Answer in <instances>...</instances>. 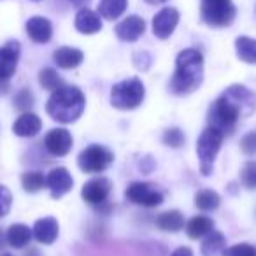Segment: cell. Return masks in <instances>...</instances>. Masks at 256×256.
<instances>
[{
	"instance_id": "ac0fdd59",
	"label": "cell",
	"mask_w": 256,
	"mask_h": 256,
	"mask_svg": "<svg viewBox=\"0 0 256 256\" xmlns=\"http://www.w3.org/2000/svg\"><path fill=\"white\" fill-rule=\"evenodd\" d=\"M42 128V121L37 114L23 112L12 124V132L18 137H36Z\"/></svg>"
},
{
	"instance_id": "44dd1931",
	"label": "cell",
	"mask_w": 256,
	"mask_h": 256,
	"mask_svg": "<svg viewBox=\"0 0 256 256\" xmlns=\"http://www.w3.org/2000/svg\"><path fill=\"white\" fill-rule=\"evenodd\" d=\"M214 228V221L207 216H195L186 223V234L190 238H202Z\"/></svg>"
},
{
	"instance_id": "1f68e13d",
	"label": "cell",
	"mask_w": 256,
	"mask_h": 256,
	"mask_svg": "<svg viewBox=\"0 0 256 256\" xmlns=\"http://www.w3.org/2000/svg\"><path fill=\"white\" fill-rule=\"evenodd\" d=\"M184 134L179 130V128H168L164 134V142L168 148H181L184 144Z\"/></svg>"
},
{
	"instance_id": "3957f363",
	"label": "cell",
	"mask_w": 256,
	"mask_h": 256,
	"mask_svg": "<svg viewBox=\"0 0 256 256\" xmlns=\"http://www.w3.org/2000/svg\"><path fill=\"white\" fill-rule=\"evenodd\" d=\"M240 118L242 114L237 109V106L232 100H228L224 95L218 96L212 102V106L209 107V112H207L209 126L220 130L223 136H232L235 132Z\"/></svg>"
},
{
	"instance_id": "4dcf8cb0",
	"label": "cell",
	"mask_w": 256,
	"mask_h": 256,
	"mask_svg": "<svg viewBox=\"0 0 256 256\" xmlns=\"http://www.w3.org/2000/svg\"><path fill=\"white\" fill-rule=\"evenodd\" d=\"M240 181L248 190L256 188V162H248L244 164L240 170Z\"/></svg>"
},
{
	"instance_id": "5bb4252c",
	"label": "cell",
	"mask_w": 256,
	"mask_h": 256,
	"mask_svg": "<svg viewBox=\"0 0 256 256\" xmlns=\"http://www.w3.org/2000/svg\"><path fill=\"white\" fill-rule=\"evenodd\" d=\"M20 60V44L16 40H11L6 46L0 48V79H8L12 78V74L16 72Z\"/></svg>"
},
{
	"instance_id": "f546056e",
	"label": "cell",
	"mask_w": 256,
	"mask_h": 256,
	"mask_svg": "<svg viewBox=\"0 0 256 256\" xmlns=\"http://www.w3.org/2000/svg\"><path fill=\"white\" fill-rule=\"evenodd\" d=\"M12 102H14V107L18 110H22V112H28V110L32 109V106H34V95H32V92H30V90H26V88H22L14 95Z\"/></svg>"
},
{
	"instance_id": "ba28073f",
	"label": "cell",
	"mask_w": 256,
	"mask_h": 256,
	"mask_svg": "<svg viewBox=\"0 0 256 256\" xmlns=\"http://www.w3.org/2000/svg\"><path fill=\"white\" fill-rule=\"evenodd\" d=\"M124 196L136 206H142V207H156L164 202V195L162 192L151 182H142L137 181L132 182L128 186Z\"/></svg>"
},
{
	"instance_id": "f1b7e54d",
	"label": "cell",
	"mask_w": 256,
	"mask_h": 256,
	"mask_svg": "<svg viewBox=\"0 0 256 256\" xmlns=\"http://www.w3.org/2000/svg\"><path fill=\"white\" fill-rule=\"evenodd\" d=\"M39 82L44 90H50V92H54V90H58L60 86H64V79L58 76V72L54 70V68H50V67L42 68V70L39 72Z\"/></svg>"
},
{
	"instance_id": "ffe728a7",
	"label": "cell",
	"mask_w": 256,
	"mask_h": 256,
	"mask_svg": "<svg viewBox=\"0 0 256 256\" xmlns=\"http://www.w3.org/2000/svg\"><path fill=\"white\" fill-rule=\"evenodd\" d=\"M76 28L81 34L86 36H92L96 34L102 28V22H100V16L96 12H93L92 9H81V11L76 14V22H74Z\"/></svg>"
},
{
	"instance_id": "30bf717a",
	"label": "cell",
	"mask_w": 256,
	"mask_h": 256,
	"mask_svg": "<svg viewBox=\"0 0 256 256\" xmlns=\"http://www.w3.org/2000/svg\"><path fill=\"white\" fill-rule=\"evenodd\" d=\"M110 181L107 178H95L90 179L81 190V196L84 198V202H88L90 206H102L110 193Z\"/></svg>"
},
{
	"instance_id": "d4e9b609",
	"label": "cell",
	"mask_w": 256,
	"mask_h": 256,
	"mask_svg": "<svg viewBox=\"0 0 256 256\" xmlns=\"http://www.w3.org/2000/svg\"><path fill=\"white\" fill-rule=\"evenodd\" d=\"M237 56L244 64H256V40L251 37H237L235 40Z\"/></svg>"
},
{
	"instance_id": "5b68a950",
	"label": "cell",
	"mask_w": 256,
	"mask_h": 256,
	"mask_svg": "<svg viewBox=\"0 0 256 256\" xmlns=\"http://www.w3.org/2000/svg\"><path fill=\"white\" fill-rule=\"evenodd\" d=\"M224 136L212 126H207L202 134H200L198 140H196V154L200 160V170L204 176H209L212 172V165L216 160L218 153L221 150Z\"/></svg>"
},
{
	"instance_id": "cb8c5ba5",
	"label": "cell",
	"mask_w": 256,
	"mask_h": 256,
	"mask_svg": "<svg viewBox=\"0 0 256 256\" xmlns=\"http://www.w3.org/2000/svg\"><path fill=\"white\" fill-rule=\"evenodd\" d=\"M226 249V238L221 232H210L202 244V256H223Z\"/></svg>"
},
{
	"instance_id": "e0dca14e",
	"label": "cell",
	"mask_w": 256,
	"mask_h": 256,
	"mask_svg": "<svg viewBox=\"0 0 256 256\" xmlns=\"http://www.w3.org/2000/svg\"><path fill=\"white\" fill-rule=\"evenodd\" d=\"M58 221L54 218L48 216V218H40V220L36 221L32 228V234L40 244H53L58 237Z\"/></svg>"
},
{
	"instance_id": "603a6c76",
	"label": "cell",
	"mask_w": 256,
	"mask_h": 256,
	"mask_svg": "<svg viewBox=\"0 0 256 256\" xmlns=\"http://www.w3.org/2000/svg\"><path fill=\"white\" fill-rule=\"evenodd\" d=\"M32 237H34L32 230H30V228L26 226V224H23V223L11 224V226H9V230H8L9 246H12V248H16V249L25 248Z\"/></svg>"
},
{
	"instance_id": "d6a6232c",
	"label": "cell",
	"mask_w": 256,
	"mask_h": 256,
	"mask_svg": "<svg viewBox=\"0 0 256 256\" xmlns=\"http://www.w3.org/2000/svg\"><path fill=\"white\" fill-rule=\"evenodd\" d=\"M223 256H256V248L242 242V244H235L226 248L223 251Z\"/></svg>"
},
{
	"instance_id": "4316f807",
	"label": "cell",
	"mask_w": 256,
	"mask_h": 256,
	"mask_svg": "<svg viewBox=\"0 0 256 256\" xmlns=\"http://www.w3.org/2000/svg\"><path fill=\"white\" fill-rule=\"evenodd\" d=\"M22 186L26 193H39L40 190L46 186V178H44L42 172H25L22 176Z\"/></svg>"
},
{
	"instance_id": "7402d4cb",
	"label": "cell",
	"mask_w": 256,
	"mask_h": 256,
	"mask_svg": "<svg viewBox=\"0 0 256 256\" xmlns=\"http://www.w3.org/2000/svg\"><path fill=\"white\" fill-rule=\"evenodd\" d=\"M154 223L162 232H179L184 226V216L179 210H165L158 214Z\"/></svg>"
},
{
	"instance_id": "ab89813d",
	"label": "cell",
	"mask_w": 256,
	"mask_h": 256,
	"mask_svg": "<svg viewBox=\"0 0 256 256\" xmlns=\"http://www.w3.org/2000/svg\"><path fill=\"white\" fill-rule=\"evenodd\" d=\"M0 256H12V254H9V252H2Z\"/></svg>"
},
{
	"instance_id": "8fae6325",
	"label": "cell",
	"mask_w": 256,
	"mask_h": 256,
	"mask_svg": "<svg viewBox=\"0 0 256 256\" xmlns=\"http://www.w3.org/2000/svg\"><path fill=\"white\" fill-rule=\"evenodd\" d=\"M48 153L53 156H65L72 150V136L67 128H53L44 139Z\"/></svg>"
},
{
	"instance_id": "52a82bcc",
	"label": "cell",
	"mask_w": 256,
	"mask_h": 256,
	"mask_svg": "<svg viewBox=\"0 0 256 256\" xmlns=\"http://www.w3.org/2000/svg\"><path fill=\"white\" fill-rule=\"evenodd\" d=\"M112 160V153L107 148L100 146V144H92V146L81 151V154L78 158V165L86 174H98V172H104L106 168H109Z\"/></svg>"
},
{
	"instance_id": "9c48e42d",
	"label": "cell",
	"mask_w": 256,
	"mask_h": 256,
	"mask_svg": "<svg viewBox=\"0 0 256 256\" xmlns=\"http://www.w3.org/2000/svg\"><path fill=\"white\" fill-rule=\"evenodd\" d=\"M221 95H224L228 100H232V102L237 106V109L240 110L242 118L251 116V114L256 110V95L251 92V90L246 88V86L232 84V86H228Z\"/></svg>"
},
{
	"instance_id": "d6986e66",
	"label": "cell",
	"mask_w": 256,
	"mask_h": 256,
	"mask_svg": "<svg viewBox=\"0 0 256 256\" xmlns=\"http://www.w3.org/2000/svg\"><path fill=\"white\" fill-rule=\"evenodd\" d=\"M53 60L60 68H67L68 70V68L79 67V65L82 64V60H84V54H82V51L78 50V48L64 46V48H58L53 53Z\"/></svg>"
},
{
	"instance_id": "4fadbf2b",
	"label": "cell",
	"mask_w": 256,
	"mask_h": 256,
	"mask_svg": "<svg viewBox=\"0 0 256 256\" xmlns=\"http://www.w3.org/2000/svg\"><path fill=\"white\" fill-rule=\"evenodd\" d=\"M179 23V12L174 8H165L153 18V34L158 39H168Z\"/></svg>"
},
{
	"instance_id": "9a60e30c",
	"label": "cell",
	"mask_w": 256,
	"mask_h": 256,
	"mask_svg": "<svg viewBox=\"0 0 256 256\" xmlns=\"http://www.w3.org/2000/svg\"><path fill=\"white\" fill-rule=\"evenodd\" d=\"M146 30V23L139 16H128L116 26V36L124 42H136Z\"/></svg>"
},
{
	"instance_id": "2e32d148",
	"label": "cell",
	"mask_w": 256,
	"mask_h": 256,
	"mask_svg": "<svg viewBox=\"0 0 256 256\" xmlns=\"http://www.w3.org/2000/svg\"><path fill=\"white\" fill-rule=\"evenodd\" d=\"M26 34L37 44H46L53 37V25L48 18L42 16H34L26 22Z\"/></svg>"
},
{
	"instance_id": "484cf974",
	"label": "cell",
	"mask_w": 256,
	"mask_h": 256,
	"mask_svg": "<svg viewBox=\"0 0 256 256\" xmlns=\"http://www.w3.org/2000/svg\"><path fill=\"white\" fill-rule=\"evenodd\" d=\"M126 0H100L98 12L106 20H116L126 11Z\"/></svg>"
},
{
	"instance_id": "277c9868",
	"label": "cell",
	"mask_w": 256,
	"mask_h": 256,
	"mask_svg": "<svg viewBox=\"0 0 256 256\" xmlns=\"http://www.w3.org/2000/svg\"><path fill=\"white\" fill-rule=\"evenodd\" d=\"M144 96H146V88L139 78L120 81L110 90V104L121 110L137 109L142 104Z\"/></svg>"
},
{
	"instance_id": "836d02e7",
	"label": "cell",
	"mask_w": 256,
	"mask_h": 256,
	"mask_svg": "<svg viewBox=\"0 0 256 256\" xmlns=\"http://www.w3.org/2000/svg\"><path fill=\"white\" fill-rule=\"evenodd\" d=\"M11 206H12L11 192H9L8 186L0 184V218L8 216L9 210H11Z\"/></svg>"
},
{
	"instance_id": "f35d334b",
	"label": "cell",
	"mask_w": 256,
	"mask_h": 256,
	"mask_svg": "<svg viewBox=\"0 0 256 256\" xmlns=\"http://www.w3.org/2000/svg\"><path fill=\"white\" fill-rule=\"evenodd\" d=\"M148 4H162V2H165V0H146Z\"/></svg>"
},
{
	"instance_id": "74e56055",
	"label": "cell",
	"mask_w": 256,
	"mask_h": 256,
	"mask_svg": "<svg viewBox=\"0 0 256 256\" xmlns=\"http://www.w3.org/2000/svg\"><path fill=\"white\" fill-rule=\"evenodd\" d=\"M68 2H70L72 6H82V4H86L88 0H68Z\"/></svg>"
},
{
	"instance_id": "7c38bea8",
	"label": "cell",
	"mask_w": 256,
	"mask_h": 256,
	"mask_svg": "<svg viewBox=\"0 0 256 256\" xmlns=\"http://www.w3.org/2000/svg\"><path fill=\"white\" fill-rule=\"evenodd\" d=\"M46 186L50 188L53 198H62V196L67 195V193L72 190L74 179H72L70 172H68L65 167H56L48 174Z\"/></svg>"
},
{
	"instance_id": "8d00e7d4",
	"label": "cell",
	"mask_w": 256,
	"mask_h": 256,
	"mask_svg": "<svg viewBox=\"0 0 256 256\" xmlns=\"http://www.w3.org/2000/svg\"><path fill=\"white\" fill-rule=\"evenodd\" d=\"M9 90V84L8 81H4V79H0V95H6Z\"/></svg>"
},
{
	"instance_id": "e575fe53",
	"label": "cell",
	"mask_w": 256,
	"mask_h": 256,
	"mask_svg": "<svg viewBox=\"0 0 256 256\" xmlns=\"http://www.w3.org/2000/svg\"><path fill=\"white\" fill-rule=\"evenodd\" d=\"M240 150L244 154H248V156H252V154H256V130H252V132L246 134L244 137L240 139Z\"/></svg>"
},
{
	"instance_id": "7a4b0ae2",
	"label": "cell",
	"mask_w": 256,
	"mask_h": 256,
	"mask_svg": "<svg viewBox=\"0 0 256 256\" xmlns=\"http://www.w3.org/2000/svg\"><path fill=\"white\" fill-rule=\"evenodd\" d=\"M86 98L78 86H60L58 90L51 92V96L48 100L46 110L54 121L58 123H74L84 112Z\"/></svg>"
},
{
	"instance_id": "6da1fadb",
	"label": "cell",
	"mask_w": 256,
	"mask_h": 256,
	"mask_svg": "<svg viewBox=\"0 0 256 256\" xmlns=\"http://www.w3.org/2000/svg\"><path fill=\"white\" fill-rule=\"evenodd\" d=\"M204 79V56L200 51L184 50L176 58V72L172 76L168 88L174 95H190L198 86Z\"/></svg>"
},
{
	"instance_id": "8992f818",
	"label": "cell",
	"mask_w": 256,
	"mask_h": 256,
	"mask_svg": "<svg viewBox=\"0 0 256 256\" xmlns=\"http://www.w3.org/2000/svg\"><path fill=\"white\" fill-rule=\"evenodd\" d=\"M200 12H202V20L209 26L223 28L234 22L235 6L232 0H202Z\"/></svg>"
},
{
	"instance_id": "d590c367",
	"label": "cell",
	"mask_w": 256,
	"mask_h": 256,
	"mask_svg": "<svg viewBox=\"0 0 256 256\" xmlns=\"http://www.w3.org/2000/svg\"><path fill=\"white\" fill-rule=\"evenodd\" d=\"M170 256H193V251L190 248H178Z\"/></svg>"
},
{
	"instance_id": "83f0119b",
	"label": "cell",
	"mask_w": 256,
	"mask_h": 256,
	"mask_svg": "<svg viewBox=\"0 0 256 256\" xmlns=\"http://www.w3.org/2000/svg\"><path fill=\"white\" fill-rule=\"evenodd\" d=\"M221 204V198L216 192L212 190H202L195 195V206L200 210H214L218 209Z\"/></svg>"
}]
</instances>
